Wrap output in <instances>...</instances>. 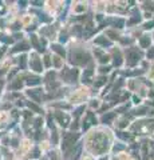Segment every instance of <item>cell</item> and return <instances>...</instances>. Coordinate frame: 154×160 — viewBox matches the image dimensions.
I'll return each instance as SVG.
<instances>
[{"label": "cell", "mask_w": 154, "mask_h": 160, "mask_svg": "<svg viewBox=\"0 0 154 160\" xmlns=\"http://www.w3.org/2000/svg\"><path fill=\"white\" fill-rule=\"evenodd\" d=\"M88 60V56L86 53H82V52H76L72 56V60L71 62L75 63V64H84V63Z\"/></svg>", "instance_id": "6da1fadb"}, {"label": "cell", "mask_w": 154, "mask_h": 160, "mask_svg": "<svg viewBox=\"0 0 154 160\" xmlns=\"http://www.w3.org/2000/svg\"><path fill=\"white\" fill-rule=\"evenodd\" d=\"M39 83H40V79H37V78H32V79H29V80H28V84H29V86L39 84Z\"/></svg>", "instance_id": "5b68a950"}, {"label": "cell", "mask_w": 154, "mask_h": 160, "mask_svg": "<svg viewBox=\"0 0 154 160\" xmlns=\"http://www.w3.org/2000/svg\"><path fill=\"white\" fill-rule=\"evenodd\" d=\"M29 107H31L32 110H35V111H36V112H40V110H39V108H37L36 106H33V104H31V103H29Z\"/></svg>", "instance_id": "52a82bcc"}, {"label": "cell", "mask_w": 154, "mask_h": 160, "mask_svg": "<svg viewBox=\"0 0 154 160\" xmlns=\"http://www.w3.org/2000/svg\"><path fill=\"white\" fill-rule=\"evenodd\" d=\"M52 48H54V51H56V52L60 55V56H64V51H63L59 45H52Z\"/></svg>", "instance_id": "277c9868"}, {"label": "cell", "mask_w": 154, "mask_h": 160, "mask_svg": "<svg viewBox=\"0 0 154 160\" xmlns=\"http://www.w3.org/2000/svg\"><path fill=\"white\" fill-rule=\"evenodd\" d=\"M28 95H29V96H32L33 99H36V100H39V99H40V98H39V95H40V91H36V92H35V91H29Z\"/></svg>", "instance_id": "3957f363"}, {"label": "cell", "mask_w": 154, "mask_h": 160, "mask_svg": "<svg viewBox=\"0 0 154 160\" xmlns=\"http://www.w3.org/2000/svg\"><path fill=\"white\" fill-rule=\"evenodd\" d=\"M27 48H28L27 44H21V45H17L16 48H15V51H23V49H27Z\"/></svg>", "instance_id": "8992f818"}, {"label": "cell", "mask_w": 154, "mask_h": 160, "mask_svg": "<svg viewBox=\"0 0 154 160\" xmlns=\"http://www.w3.org/2000/svg\"><path fill=\"white\" fill-rule=\"evenodd\" d=\"M31 66L35 68V71H42V67H40V62L39 60H33Z\"/></svg>", "instance_id": "7a4b0ae2"}, {"label": "cell", "mask_w": 154, "mask_h": 160, "mask_svg": "<svg viewBox=\"0 0 154 160\" xmlns=\"http://www.w3.org/2000/svg\"><path fill=\"white\" fill-rule=\"evenodd\" d=\"M44 62H46V66H50V58L48 56H46V60Z\"/></svg>", "instance_id": "ba28073f"}]
</instances>
